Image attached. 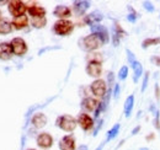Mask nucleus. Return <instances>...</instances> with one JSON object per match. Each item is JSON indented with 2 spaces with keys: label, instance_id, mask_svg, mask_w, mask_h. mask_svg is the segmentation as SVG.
<instances>
[{
  "label": "nucleus",
  "instance_id": "37",
  "mask_svg": "<svg viewBox=\"0 0 160 150\" xmlns=\"http://www.w3.org/2000/svg\"><path fill=\"white\" fill-rule=\"evenodd\" d=\"M105 143H106V142H103V143H101L100 145H99V147H98V148H96V149H95V150H102V148H103V145H105Z\"/></svg>",
  "mask_w": 160,
  "mask_h": 150
},
{
  "label": "nucleus",
  "instance_id": "3",
  "mask_svg": "<svg viewBox=\"0 0 160 150\" xmlns=\"http://www.w3.org/2000/svg\"><path fill=\"white\" fill-rule=\"evenodd\" d=\"M74 30V23L70 20H58L53 25V32L58 36H69Z\"/></svg>",
  "mask_w": 160,
  "mask_h": 150
},
{
  "label": "nucleus",
  "instance_id": "21",
  "mask_svg": "<svg viewBox=\"0 0 160 150\" xmlns=\"http://www.w3.org/2000/svg\"><path fill=\"white\" fill-rule=\"evenodd\" d=\"M133 107H134V95H129L127 98H126V102H124V106H123V112L126 118H129L132 111H133Z\"/></svg>",
  "mask_w": 160,
  "mask_h": 150
},
{
  "label": "nucleus",
  "instance_id": "17",
  "mask_svg": "<svg viewBox=\"0 0 160 150\" xmlns=\"http://www.w3.org/2000/svg\"><path fill=\"white\" fill-rule=\"evenodd\" d=\"M12 56H14V54H12L10 43H8V42L0 43V60H2V62L10 60Z\"/></svg>",
  "mask_w": 160,
  "mask_h": 150
},
{
  "label": "nucleus",
  "instance_id": "24",
  "mask_svg": "<svg viewBox=\"0 0 160 150\" xmlns=\"http://www.w3.org/2000/svg\"><path fill=\"white\" fill-rule=\"evenodd\" d=\"M120 128H121V124L120 123H116L110 131L107 132V137H106V143L107 142H111V140H113L117 135H118V133H120Z\"/></svg>",
  "mask_w": 160,
  "mask_h": 150
},
{
  "label": "nucleus",
  "instance_id": "29",
  "mask_svg": "<svg viewBox=\"0 0 160 150\" xmlns=\"http://www.w3.org/2000/svg\"><path fill=\"white\" fill-rule=\"evenodd\" d=\"M106 84L108 85V89H112L113 84H116V82H115V75H113L112 72H110V73L107 74V81H106Z\"/></svg>",
  "mask_w": 160,
  "mask_h": 150
},
{
  "label": "nucleus",
  "instance_id": "35",
  "mask_svg": "<svg viewBox=\"0 0 160 150\" xmlns=\"http://www.w3.org/2000/svg\"><path fill=\"white\" fill-rule=\"evenodd\" d=\"M152 60H153V62H155V64H157L158 67H160V57H157V58H153Z\"/></svg>",
  "mask_w": 160,
  "mask_h": 150
},
{
  "label": "nucleus",
  "instance_id": "26",
  "mask_svg": "<svg viewBox=\"0 0 160 150\" xmlns=\"http://www.w3.org/2000/svg\"><path fill=\"white\" fill-rule=\"evenodd\" d=\"M160 44V37H155V38H147L142 42V48L145 49L150 46H159Z\"/></svg>",
  "mask_w": 160,
  "mask_h": 150
},
{
  "label": "nucleus",
  "instance_id": "16",
  "mask_svg": "<svg viewBox=\"0 0 160 150\" xmlns=\"http://www.w3.org/2000/svg\"><path fill=\"white\" fill-rule=\"evenodd\" d=\"M91 2L90 1H85V0H79V1H74L73 2V9H74V12L78 15V16H81L85 14V11L90 8Z\"/></svg>",
  "mask_w": 160,
  "mask_h": 150
},
{
  "label": "nucleus",
  "instance_id": "20",
  "mask_svg": "<svg viewBox=\"0 0 160 150\" xmlns=\"http://www.w3.org/2000/svg\"><path fill=\"white\" fill-rule=\"evenodd\" d=\"M12 27L16 28V30H23L27 25H28V18L27 15H21L18 18H12Z\"/></svg>",
  "mask_w": 160,
  "mask_h": 150
},
{
  "label": "nucleus",
  "instance_id": "31",
  "mask_svg": "<svg viewBox=\"0 0 160 150\" xmlns=\"http://www.w3.org/2000/svg\"><path fill=\"white\" fill-rule=\"evenodd\" d=\"M148 80H149V73L147 72L145 75H144L143 84H142V89H140V91H142V92H144V91H145V89H147V86H148Z\"/></svg>",
  "mask_w": 160,
  "mask_h": 150
},
{
  "label": "nucleus",
  "instance_id": "34",
  "mask_svg": "<svg viewBox=\"0 0 160 150\" xmlns=\"http://www.w3.org/2000/svg\"><path fill=\"white\" fill-rule=\"evenodd\" d=\"M102 124H103V119H100V121L98 122V126H96V128L94 129V137H96V135H98V133H99V131L101 129Z\"/></svg>",
  "mask_w": 160,
  "mask_h": 150
},
{
  "label": "nucleus",
  "instance_id": "9",
  "mask_svg": "<svg viewBox=\"0 0 160 150\" xmlns=\"http://www.w3.org/2000/svg\"><path fill=\"white\" fill-rule=\"evenodd\" d=\"M86 74L91 78L99 79L102 74V64L99 62H89L86 65Z\"/></svg>",
  "mask_w": 160,
  "mask_h": 150
},
{
  "label": "nucleus",
  "instance_id": "40",
  "mask_svg": "<svg viewBox=\"0 0 160 150\" xmlns=\"http://www.w3.org/2000/svg\"><path fill=\"white\" fill-rule=\"evenodd\" d=\"M139 150H148L147 148H142V149H139Z\"/></svg>",
  "mask_w": 160,
  "mask_h": 150
},
{
  "label": "nucleus",
  "instance_id": "8",
  "mask_svg": "<svg viewBox=\"0 0 160 150\" xmlns=\"http://www.w3.org/2000/svg\"><path fill=\"white\" fill-rule=\"evenodd\" d=\"M77 122H78V124L80 126V128L85 132L92 129L94 126H95V121H94V118L90 117L88 113H82V112L80 113L79 116H78Z\"/></svg>",
  "mask_w": 160,
  "mask_h": 150
},
{
  "label": "nucleus",
  "instance_id": "7",
  "mask_svg": "<svg viewBox=\"0 0 160 150\" xmlns=\"http://www.w3.org/2000/svg\"><path fill=\"white\" fill-rule=\"evenodd\" d=\"M90 30H91V33H92V35H96L98 37L100 38V41L102 42V44L108 43V41H110V33H108V31H107V28H106L105 26H102V25H100V23H98V25L91 26Z\"/></svg>",
  "mask_w": 160,
  "mask_h": 150
},
{
  "label": "nucleus",
  "instance_id": "4",
  "mask_svg": "<svg viewBox=\"0 0 160 150\" xmlns=\"http://www.w3.org/2000/svg\"><path fill=\"white\" fill-rule=\"evenodd\" d=\"M10 47H11V51H12V54L18 57H22L27 53V43L25 42V39L21 37H15L11 39L10 42Z\"/></svg>",
  "mask_w": 160,
  "mask_h": 150
},
{
  "label": "nucleus",
  "instance_id": "38",
  "mask_svg": "<svg viewBox=\"0 0 160 150\" xmlns=\"http://www.w3.org/2000/svg\"><path fill=\"white\" fill-rule=\"evenodd\" d=\"M78 150H88V147L86 145H80L79 148H78Z\"/></svg>",
  "mask_w": 160,
  "mask_h": 150
},
{
  "label": "nucleus",
  "instance_id": "23",
  "mask_svg": "<svg viewBox=\"0 0 160 150\" xmlns=\"http://www.w3.org/2000/svg\"><path fill=\"white\" fill-rule=\"evenodd\" d=\"M12 23L5 19L0 20V35H9L12 32Z\"/></svg>",
  "mask_w": 160,
  "mask_h": 150
},
{
  "label": "nucleus",
  "instance_id": "22",
  "mask_svg": "<svg viewBox=\"0 0 160 150\" xmlns=\"http://www.w3.org/2000/svg\"><path fill=\"white\" fill-rule=\"evenodd\" d=\"M131 65H132V69H133V81L138 82L140 76L143 75V65L140 64L138 60H134Z\"/></svg>",
  "mask_w": 160,
  "mask_h": 150
},
{
  "label": "nucleus",
  "instance_id": "32",
  "mask_svg": "<svg viewBox=\"0 0 160 150\" xmlns=\"http://www.w3.org/2000/svg\"><path fill=\"white\" fill-rule=\"evenodd\" d=\"M120 92H121V86H120V84H117L116 82V85L113 86V91H112V95H113V98H118L120 97Z\"/></svg>",
  "mask_w": 160,
  "mask_h": 150
},
{
  "label": "nucleus",
  "instance_id": "12",
  "mask_svg": "<svg viewBox=\"0 0 160 150\" xmlns=\"http://www.w3.org/2000/svg\"><path fill=\"white\" fill-rule=\"evenodd\" d=\"M47 122H48L47 116L42 112L35 113V114L32 116V118H31V124H32L35 128H37V129L43 128V127L47 124Z\"/></svg>",
  "mask_w": 160,
  "mask_h": 150
},
{
  "label": "nucleus",
  "instance_id": "41",
  "mask_svg": "<svg viewBox=\"0 0 160 150\" xmlns=\"http://www.w3.org/2000/svg\"><path fill=\"white\" fill-rule=\"evenodd\" d=\"M1 15H2V14H1V11H0V20H1Z\"/></svg>",
  "mask_w": 160,
  "mask_h": 150
},
{
  "label": "nucleus",
  "instance_id": "28",
  "mask_svg": "<svg viewBox=\"0 0 160 150\" xmlns=\"http://www.w3.org/2000/svg\"><path fill=\"white\" fill-rule=\"evenodd\" d=\"M128 9H129V14L127 15V20L129 21V22H132V23H134L136 21H137V14H136V11H133V9L131 8V6H128Z\"/></svg>",
  "mask_w": 160,
  "mask_h": 150
},
{
  "label": "nucleus",
  "instance_id": "19",
  "mask_svg": "<svg viewBox=\"0 0 160 150\" xmlns=\"http://www.w3.org/2000/svg\"><path fill=\"white\" fill-rule=\"evenodd\" d=\"M127 33L121 28V26L118 23H115L113 26V31H112V42H113V46L117 47L120 44V39L123 36H126Z\"/></svg>",
  "mask_w": 160,
  "mask_h": 150
},
{
  "label": "nucleus",
  "instance_id": "30",
  "mask_svg": "<svg viewBox=\"0 0 160 150\" xmlns=\"http://www.w3.org/2000/svg\"><path fill=\"white\" fill-rule=\"evenodd\" d=\"M143 6L148 12H154L155 11V6L150 2V1H143Z\"/></svg>",
  "mask_w": 160,
  "mask_h": 150
},
{
  "label": "nucleus",
  "instance_id": "42",
  "mask_svg": "<svg viewBox=\"0 0 160 150\" xmlns=\"http://www.w3.org/2000/svg\"><path fill=\"white\" fill-rule=\"evenodd\" d=\"M27 150H36V149H27Z\"/></svg>",
  "mask_w": 160,
  "mask_h": 150
},
{
  "label": "nucleus",
  "instance_id": "33",
  "mask_svg": "<svg viewBox=\"0 0 160 150\" xmlns=\"http://www.w3.org/2000/svg\"><path fill=\"white\" fill-rule=\"evenodd\" d=\"M126 53H127V59H128L129 64H132L134 60H137V59H136V57H134V54L132 53V51H131V49H127V51H126Z\"/></svg>",
  "mask_w": 160,
  "mask_h": 150
},
{
  "label": "nucleus",
  "instance_id": "27",
  "mask_svg": "<svg viewBox=\"0 0 160 150\" xmlns=\"http://www.w3.org/2000/svg\"><path fill=\"white\" fill-rule=\"evenodd\" d=\"M127 76H128V68L126 65H123L120 69V72H118V79L120 80H126Z\"/></svg>",
  "mask_w": 160,
  "mask_h": 150
},
{
  "label": "nucleus",
  "instance_id": "18",
  "mask_svg": "<svg viewBox=\"0 0 160 150\" xmlns=\"http://www.w3.org/2000/svg\"><path fill=\"white\" fill-rule=\"evenodd\" d=\"M27 12L28 15L33 19V18H46V9L42 8L40 5H31L27 8Z\"/></svg>",
  "mask_w": 160,
  "mask_h": 150
},
{
  "label": "nucleus",
  "instance_id": "5",
  "mask_svg": "<svg viewBox=\"0 0 160 150\" xmlns=\"http://www.w3.org/2000/svg\"><path fill=\"white\" fill-rule=\"evenodd\" d=\"M8 10L12 18H18L21 15H25V12L27 11V6L21 0H11L8 4Z\"/></svg>",
  "mask_w": 160,
  "mask_h": 150
},
{
  "label": "nucleus",
  "instance_id": "14",
  "mask_svg": "<svg viewBox=\"0 0 160 150\" xmlns=\"http://www.w3.org/2000/svg\"><path fill=\"white\" fill-rule=\"evenodd\" d=\"M98 106H99V101L96 98H94V97H85L81 101V107L86 112H95Z\"/></svg>",
  "mask_w": 160,
  "mask_h": 150
},
{
  "label": "nucleus",
  "instance_id": "15",
  "mask_svg": "<svg viewBox=\"0 0 160 150\" xmlns=\"http://www.w3.org/2000/svg\"><path fill=\"white\" fill-rule=\"evenodd\" d=\"M102 19H103V15L101 14L100 11H92L91 14H89V15H86L84 18V22L91 27L94 25L100 23L101 21H102Z\"/></svg>",
  "mask_w": 160,
  "mask_h": 150
},
{
  "label": "nucleus",
  "instance_id": "25",
  "mask_svg": "<svg viewBox=\"0 0 160 150\" xmlns=\"http://www.w3.org/2000/svg\"><path fill=\"white\" fill-rule=\"evenodd\" d=\"M46 25H47L46 18H33L31 20V26L35 28H43Z\"/></svg>",
  "mask_w": 160,
  "mask_h": 150
},
{
  "label": "nucleus",
  "instance_id": "13",
  "mask_svg": "<svg viewBox=\"0 0 160 150\" xmlns=\"http://www.w3.org/2000/svg\"><path fill=\"white\" fill-rule=\"evenodd\" d=\"M53 15L59 20H68L72 16V10L65 5H57L53 10Z\"/></svg>",
  "mask_w": 160,
  "mask_h": 150
},
{
  "label": "nucleus",
  "instance_id": "1",
  "mask_svg": "<svg viewBox=\"0 0 160 150\" xmlns=\"http://www.w3.org/2000/svg\"><path fill=\"white\" fill-rule=\"evenodd\" d=\"M56 126H57L58 128H60L62 131L70 133V132H73L77 128L78 122H77V119H75L73 116H70V114H62V116H59V117L56 119Z\"/></svg>",
  "mask_w": 160,
  "mask_h": 150
},
{
  "label": "nucleus",
  "instance_id": "39",
  "mask_svg": "<svg viewBox=\"0 0 160 150\" xmlns=\"http://www.w3.org/2000/svg\"><path fill=\"white\" fill-rule=\"evenodd\" d=\"M2 4H9V1H0V5H2Z\"/></svg>",
  "mask_w": 160,
  "mask_h": 150
},
{
  "label": "nucleus",
  "instance_id": "36",
  "mask_svg": "<svg viewBox=\"0 0 160 150\" xmlns=\"http://www.w3.org/2000/svg\"><path fill=\"white\" fill-rule=\"evenodd\" d=\"M139 129H140V127L138 126L137 128H134L133 131H132V135H134V134H137V132H139Z\"/></svg>",
  "mask_w": 160,
  "mask_h": 150
},
{
  "label": "nucleus",
  "instance_id": "11",
  "mask_svg": "<svg viewBox=\"0 0 160 150\" xmlns=\"http://www.w3.org/2000/svg\"><path fill=\"white\" fill-rule=\"evenodd\" d=\"M60 150H75V138L73 134L64 135L58 144Z\"/></svg>",
  "mask_w": 160,
  "mask_h": 150
},
{
  "label": "nucleus",
  "instance_id": "10",
  "mask_svg": "<svg viewBox=\"0 0 160 150\" xmlns=\"http://www.w3.org/2000/svg\"><path fill=\"white\" fill-rule=\"evenodd\" d=\"M36 143L41 149H49L53 145V137L49 133H40Z\"/></svg>",
  "mask_w": 160,
  "mask_h": 150
},
{
  "label": "nucleus",
  "instance_id": "6",
  "mask_svg": "<svg viewBox=\"0 0 160 150\" xmlns=\"http://www.w3.org/2000/svg\"><path fill=\"white\" fill-rule=\"evenodd\" d=\"M90 90H91V92L94 96H96V97H103L106 92H107V84H106V81L105 80H102V79H96V80H94L92 82H91V85H90Z\"/></svg>",
  "mask_w": 160,
  "mask_h": 150
},
{
  "label": "nucleus",
  "instance_id": "2",
  "mask_svg": "<svg viewBox=\"0 0 160 150\" xmlns=\"http://www.w3.org/2000/svg\"><path fill=\"white\" fill-rule=\"evenodd\" d=\"M102 44V42L100 41V38L98 37L96 35H89L86 37H84L80 41V47L86 51V52H92V51H96L99 49Z\"/></svg>",
  "mask_w": 160,
  "mask_h": 150
}]
</instances>
